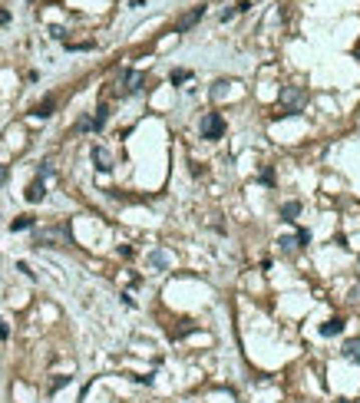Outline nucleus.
I'll return each instance as SVG.
<instances>
[{"label": "nucleus", "instance_id": "6e6552de", "mask_svg": "<svg viewBox=\"0 0 360 403\" xmlns=\"http://www.w3.org/2000/svg\"><path fill=\"white\" fill-rule=\"evenodd\" d=\"M53 106H56V99H53V96H47L43 103L33 106V116H37V119H50V116H53Z\"/></svg>", "mask_w": 360, "mask_h": 403}, {"label": "nucleus", "instance_id": "4468645a", "mask_svg": "<svg viewBox=\"0 0 360 403\" xmlns=\"http://www.w3.org/2000/svg\"><path fill=\"white\" fill-rule=\"evenodd\" d=\"M168 79H172V86H182V83L192 79V73H189V70H172V76H168Z\"/></svg>", "mask_w": 360, "mask_h": 403}, {"label": "nucleus", "instance_id": "2eb2a0df", "mask_svg": "<svg viewBox=\"0 0 360 403\" xmlns=\"http://www.w3.org/2000/svg\"><path fill=\"white\" fill-rule=\"evenodd\" d=\"M278 248H281V251H284V254H291V251H294V248H297V241H294V238H291V235H281V238H278Z\"/></svg>", "mask_w": 360, "mask_h": 403}, {"label": "nucleus", "instance_id": "f8f14e48", "mask_svg": "<svg viewBox=\"0 0 360 403\" xmlns=\"http://www.w3.org/2000/svg\"><path fill=\"white\" fill-rule=\"evenodd\" d=\"M149 264H152V268H168V254L165 251H152L149 254Z\"/></svg>", "mask_w": 360, "mask_h": 403}, {"label": "nucleus", "instance_id": "7ed1b4c3", "mask_svg": "<svg viewBox=\"0 0 360 403\" xmlns=\"http://www.w3.org/2000/svg\"><path fill=\"white\" fill-rule=\"evenodd\" d=\"M119 83L126 86V93H139V89H142V83H145V73H136V70H122Z\"/></svg>", "mask_w": 360, "mask_h": 403}, {"label": "nucleus", "instance_id": "423d86ee", "mask_svg": "<svg viewBox=\"0 0 360 403\" xmlns=\"http://www.w3.org/2000/svg\"><path fill=\"white\" fill-rule=\"evenodd\" d=\"M27 202H43V195H47V185H43V179H33L30 185H27Z\"/></svg>", "mask_w": 360, "mask_h": 403}, {"label": "nucleus", "instance_id": "5701e85b", "mask_svg": "<svg viewBox=\"0 0 360 403\" xmlns=\"http://www.w3.org/2000/svg\"><path fill=\"white\" fill-rule=\"evenodd\" d=\"M10 337V324L7 321H0V340H7Z\"/></svg>", "mask_w": 360, "mask_h": 403}, {"label": "nucleus", "instance_id": "4be33fe9", "mask_svg": "<svg viewBox=\"0 0 360 403\" xmlns=\"http://www.w3.org/2000/svg\"><path fill=\"white\" fill-rule=\"evenodd\" d=\"M261 182L264 185H274V172H271V169H264V172H261Z\"/></svg>", "mask_w": 360, "mask_h": 403}, {"label": "nucleus", "instance_id": "f3484780", "mask_svg": "<svg viewBox=\"0 0 360 403\" xmlns=\"http://www.w3.org/2000/svg\"><path fill=\"white\" fill-rule=\"evenodd\" d=\"M225 89H228V79H218L215 86H212V99H218V96H222Z\"/></svg>", "mask_w": 360, "mask_h": 403}, {"label": "nucleus", "instance_id": "ddd939ff", "mask_svg": "<svg viewBox=\"0 0 360 403\" xmlns=\"http://www.w3.org/2000/svg\"><path fill=\"white\" fill-rule=\"evenodd\" d=\"M344 357H347V360H353V364H360V344H357V340H350V344L344 347Z\"/></svg>", "mask_w": 360, "mask_h": 403}, {"label": "nucleus", "instance_id": "393cba45", "mask_svg": "<svg viewBox=\"0 0 360 403\" xmlns=\"http://www.w3.org/2000/svg\"><path fill=\"white\" fill-rule=\"evenodd\" d=\"M235 10H238V14H245V10H251V0H241V4H235Z\"/></svg>", "mask_w": 360, "mask_h": 403}, {"label": "nucleus", "instance_id": "c85d7f7f", "mask_svg": "<svg viewBox=\"0 0 360 403\" xmlns=\"http://www.w3.org/2000/svg\"><path fill=\"white\" fill-rule=\"evenodd\" d=\"M350 301H360V285H357V288L350 291Z\"/></svg>", "mask_w": 360, "mask_h": 403}, {"label": "nucleus", "instance_id": "cd10ccee", "mask_svg": "<svg viewBox=\"0 0 360 403\" xmlns=\"http://www.w3.org/2000/svg\"><path fill=\"white\" fill-rule=\"evenodd\" d=\"M0 24H10V14H7V10H0Z\"/></svg>", "mask_w": 360, "mask_h": 403}, {"label": "nucleus", "instance_id": "9d476101", "mask_svg": "<svg viewBox=\"0 0 360 403\" xmlns=\"http://www.w3.org/2000/svg\"><path fill=\"white\" fill-rule=\"evenodd\" d=\"M33 225H37V221H33L30 215H20V218L10 221V231H27V228H33Z\"/></svg>", "mask_w": 360, "mask_h": 403}, {"label": "nucleus", "instance_id": "bb28decb", "mask_svg": "<svg viewBox=\"0 0 360 403\" xmlns=\"http://www.w3.org/2000/svg\"><path fill=\"white\" fill-rule=\"evenodd\" d=\"M7 175H10V172H7V166H0V185L7 182Z\"/></svg>", "mask_w": 360, "mask_h": 403}, {"label": "nucleus", "instance_id": "c756f323", "mask_svg": "<svg viewBox=\"0 0 360 403\" xmlns=\"http://www.w3.org/2000/svg\"><path fill=\"white\" fill-rule=\"evenodd\" d=\"M340 403H350V400H340Z\"/></svg>", "mask_w": 360, "mask_h": 403}, {"label": "nucleus", "instance_id": "9b49d317", "mask_svg": "<svg viewBox=\"0 0 360 403\" xmlns=\"http://www.w3.org/2000/svg\"><path fill=\"white\" fill-rule=\"evenodd\" d=\"M106 119H109V106H99V109H96V116H93V129H96V132H99V129H103L106 126Z\"/></svg>", "mask_w": 360, "mask_h": 403}, {"label": "nucleus", "instance_id": "1a4fd4ad", "mask_svg": "<svg viewBox=\"0 0 360 403\" xmlns=\"http://www.w3.org/2000/svg\"><path fill=\"white\" fill-rule=\"evenodd\" d=\"M301 215V202H284L281 205V221H294Z\"/></svg>", "mask_w": 360, "mask_h": 403}, {"label": "nucleus", "instance_id": "a211bd4d", "mask_svg": "<svg viewBox=\"0 0 360 403\" xmlns=\"http://www.w3.org/2000/svg\"><path fill=\"white\" fill-rule=\"evenodd\" d=\"M66 383H70V377H56L53 383H50V393H56V390H63Z\"/></svg>", "mask_w": 360, "mask_h": 403}, {"label": "nucleus", "instance_id": "f03ea898", "mask_svg": "<svg viewBox=\"0 0 360 403\" xmlns=\"http://www.w3.org/2000/svg\"><path fill=\"white\" fill-rule=\"evenodd\" d=\"M199 129H202V139H208V143L222 139V136H225V119H222V112H205Z\"/></svg>", "mask_w": 360, "mask_h": 403}, {"label": "nucleus", "instance_id": "aec40b11", "mask_svg": "<svg viewBox=\"0 0 360 403\" xmlns=\"http://www.w3.org/2000/svg\"><path fill=\"white\" fill-rule=\"evenodd\" d=\"M17 271H24L27 278H37V275H33V271H30V264H27V261H17Z\"/></svg>", "mask_w": 360, "mask_h": 403}, {"label": "nucleus", "instance_id": "b1692460", "mask_svg": "<svg viewBox=\"0 0 360 403\" xmlns=\"http://www.w3.org/2000/svg\"><path fill=\"white\" fill-rule=\"evenodd\" d=\"M66 50H93V43H66Z\"/></svg>", "mask_w": 360, "mask_h": 403}, {"label": "nucleus", "instance_id": "0eeeda50", "mask_svg": "<svg viewBox=\"0 0 360 403\" xmlns=\"http://www.w3.org/2000/svg\"><path fill=\"white\" fill-rule=\"evenodd\" d=\"M320 334H324V337H337V334H344V321H340V317L324 321V324H320Z\"/></svg>", "mask_w": 360, "mask_h": 403}, {"label": "nucleus", "instance_id": "a878e982", "mask_svg": "<svg viewBox=\"0 0 360 403\" xmlns=\"http://www.w3.org/2000/svg\"><path fill=\"white\" fill-rule=\"evenodd\" d=\"M50 37H53V40H63L66 33H63V27H53V30H50Z\"/></svg>", "mask_w": 360, "mask_h": 403}, {"label": "nucleus", "instance_id": "f257e3e1", "mask_svg": "<svg viewBox=\"0 0 360 403\" xmlns=\"http://www.w3.org/2000/svg\"><path fill=\"white\" fill-rule=\"evenodd\" d=\"M278 103L284 106L288 112H304V103H307L304 86H284V89L278 93Z\"/></svg>", "mask_w": 360, "mask_h": 403}, {"label": "nucleus", "instance_id": "20e7f679", "mask_svg": "<svg viewBox=\"0 0 360 403\" xmlns=\"http://www.w3.org/2000/svg\"><path fill=\"white\" fill-rule=\"evenodd\" d=\"M202 17H205V7H195V10H189V14H185L182 20L175 24V33H185L189 27H195V24H199Z\"/></svg>", "mask_w": 360, "mask_h": 403}, {"label": "nucleus", "instance_id": "39448f33", "mask_svg": "<svg viewBox=\"0 0 360 403\" xmlns=\"http://www.w3.org/2000/svg\"><path fill=\"white\" fill-rule=\"evenodd\" d=\"M93 162H96L99 172H109L112 169V156L106 152V146H93Z\"/></svg>", "mask_w": 360, "mask_h": 403}, {"label": "nucleus", "instance_id": "412c9836", "mask_svg": "<svg viewBox=\"0 0 360 403\" xmlns=\"http://www.w3.org/2000/svg\"><path fill=\"white\" fill-rule=\"evenodd\" d=\"M76 129H83V132H86V129H93V119H89V116H83L80 122H76Z\"/></svg>", "mask_w": 360, "mask_h": 403}, {"label": "nucleus", "instance_id": "6ab92c4d", "mask_svg": "<svg viewBox=\"0 0 360 403\" xmlns=\"http://www.w3.org/2000/svg\"><path fill=\"white\" fill-rule=\"evenodd\" d=\"M50 175H53V166H50V162H40V175H37V179H50Z\"/></svg>", "mask_w": 360, "mask_h": 403}, {"label": "nucleus", "instance_id": "dca6fc26", "mask_svg": "<svg viewBox=\"0 0 360 403\" xmlns=\"http://www.w3.org/2000/svg\"><path fill=\"white\" fill-rule=\"evenodd\" d=\"M294 241H297V248H307V245H311V231H307V228H301Z\"/></svg>", "mask_w": 360, "mask_h": 403}]
</instances>
